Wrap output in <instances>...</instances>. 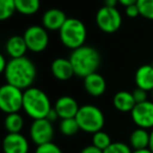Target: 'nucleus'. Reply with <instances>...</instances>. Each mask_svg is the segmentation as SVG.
<instances>
[{
	"instance_id": "nucleus-29",
	"label": "nucleus",
	"mask_w": 153,
	"mask_h": 153,
	"mask_svg": "<svg viewBox=\"0 0 153 153\" xmlns=\"http://www.w3.org/2000/svg\"><path fill=\"white\" fill-rule=\"evenodd\" d=\"M126 15L129 18H136L137 16H140V10H138L137 5L132 4L129 7H126Z\"/></svg>"
},
{
	"instance_id": "nucleus-6",
	"label": "nucleus",
	"mask_w": 153,
	"mask_h": 153,
	"mask_svg": "<svg viewBox=\"0 0 153 153\" xmlns=\"http://www.w3.org/2000/svg\"><path fill=\"white\" fill-rule=\"evenodd\" d=\"M23 94L22 89L7 83L0 88V108L7 114L19 112L23 109Z\"/></svg>"
},
{
	"instance_id": "nucleus-25",
	"label": "nucleus",
	"mask_w": 153,
	"mask_h": 153,
	"mask_svg": "<svg viewBox=\"0 0 153 153\" xmlns=\"http://www.w3.org/2000/svg\"><path fill=\"white\" fill-rule=\"evenodd\" d=\"M136 5L142 17L153 20V0H137Z\"/></svg>"
},
{
	"instance_id": "nucleus-36",
	"label": "nucleus",
	"mask_w": 153,
	"mask_h": 153,
	"mask_svg": "<svg viewBox=\"0 0 153 153\" xmlns=\"http://www.w3.org/2000/svg\"><path fill=\"white\" fill-rule=\"evenodd\" d=\"M132 153H153V152L149 148H147V149H142V150H134Z\"/></svg>"
},
{
	"instance_id": "nucleus-13",
	"label": "nucleus",
	"mask_w": 153,
	"mask_h": 153,
	"mask_svg": "<svg viewBox=\"0 0 153 153\" xmlns=\"http://www.w3.org/2000/svg\"><path fill=\"white\" fill-rule=\"evenodd\" d=\"M51 72L53 76L59 81H67L74 76V70L69 59L66 58H57L51 63Z\"/></svg>"
},
{
	"instance_id": "nucleus-34",
	"label": "nucleus",
	"mask_w": 153,
	"mask_h": 153,
	"mask_svg": "<svg viewBox=\"0 0 153 153\" xmlns=\"http://www.w3.org/2000/svg\"><path fill=\"white\" fill-rule=\"evenodd\" d=\"M117 3H119V0H104V5L106 7H115Z\"/></svg>"
},
{
	"instance_id": "nucleus-23",
	"label": "nucleus",
	"mask_w": 153,
	"mask_h": 153,
	"mask_svg": "<svg viewBox=\"0 0 153 153\" xmlns=\"http://www.w3.org/2000/svg\"><path fill=\"white\" fill-rule=\"evenodd\" d=\"M16 11V0H0V20H9Z\"/></svg>"
},
{
	"instance_id": "nucleus-2",
	"label": "nucleus",
	"mask_w": 153,
	"mask_h": 153,
	"mask_svg": "<svg viewBox=\"0 0 153 153\" xmlns=\"http://www.w3.org/2000/svg\"><path fill=\"white\" fill-rule=\"evenodd\" d=\"M69 60L74 67V76L82 79L97 72L101 65V55L99 51L87 45L74 49L70 53Z\"/></svg>"
},
{
	"instance_id": "nucleus-14",
	"label": "nucleus",
	"mask_w": 153,
	"mask_h": 153,
	"mask_svg": "<svg viewBox=\"0 0 153 153\" xmlns=\"http://www.w3.org/2000/svg\"><path fill=\"white\" fill-rule=\"evenodd\" d=\"M67 20L65 13L59 9L47 10L42 17V24L47 30H60Z\"/></svg>"
},
{
	"instance_id": "nucleus-28",
	"label": "nucleus",
	"mask_w": 153,
	"mask_h": 153,
	"mask_svg": "<svg viewBox=\"0 0 153 153\" xmlns=\"http://www.w3.org/2000/svg\"><path fill=\"white\" fill-rule=\"evenodd\" d=\"M147 92L146 90L142 89V88H138L136 87L135 89L132 91V94H133V98L134 100H135V103L136 104H138V103H143V102H146L147 100Z\"/></svg>"
},
{
	"instance_id": "nucleus-32",
	"label": "nucleus",
	"mask_w": 153,
	"mask_h": 153,
	"mask_svg": "<svg viewBox=\"0 0 153 153\" xmlns=\"http://www.w3.org/2000/svg\"><path fill=\"white\" fill-rule=\"evenodd\" d=\"M7 64H9V61H7L5 57L3 55L0 56V72H4L5 68H7Z\"/></svg>"
},
{
	"instance_id": "nucleus-10",
	"label": "nucleus",
	"mask_w": 153,
	"mask_h": 153,
	"mask_svg": "<svg viewBox=\"0 0 153 153\" xmlns=\"http://www.w3.org/2000/svg\"><path fill=\"white\" fill-rule=\"evenodd\" d=\"M130 113L132 121L137 127L144 129L153 128V102L146 101L138 103Z\"/></svg>"
},
{
	"instance_id": "nucleus-5",
	"label": "nucleus",
	"mask_w": 153,
	"mask_h": 153,
	"mask_svg": "<svg viewBox=\"0 0 153 153\" xmlns=\"http://www.w3.org/2000/svg\"><path fill=\"white\" fill-rule=\"evenodd\" d=\"M80 130L87 133H96L102 130L105 124V117L102 110L94 105L81 106L76 115Z\"/></svg>"
},
{
	"instance_id": "nucleus-30",
	"label": "nucleus",
	"mask_w": 153,
	"mask_h": 153,
	"mask_svg": "<svg viewBox=\"0 0 153 153\" xmlns=\"http://www.w3.org/2000/svg\"><path fill=\"white\" fill-rule=\"evenodd\" d=\"M80 153H103V150L99 149L98 147L94 146V145H90V146H87L82 149Z\"/></svg>"
},
{
	"instance_id": "nucleus-16",
	"label": "nucleus",
	"mask_w": 153,
	"mask_h": 153,
	"mask_svg": "<svg viewBox=\"0 0 153 153\" xmlns=\"http://www.w3.org/2000/svg\"><path fill=\"white\" fill-rule=\"evenodd\" d=\"M134 81L138 88L151 91L153 88V66L151 64L140 66L134 74Z\"/></svg>"
},
{
	"instance_id": "nucleus-1",
	"label": "nucleus",
	"mask_w": 153,
	"mask_h": 153,
	"mask_svg": "<svg viewBox=\"0 0 153 153\" xmlns=\"http://www.w3.org/2000/svg\"><path fill=\"white\" fill-rule=\"evenodd\" d=\"M3 74L7 83L23 90L32 87L34 84L37 76V68L34 62L24 56L9 60Z\"/></svg>"
},
{
	"instance_id": "nucleus-24",
	"label": "nucleus",
	"mask_w": 153,
	"mask_h": 153,
	"mask_svg": "<svg viewBox=\"0 0 153 153\" xmlns=\"http://www.w3.org/2000/svg\"><path fill=\"white\" fill-rule=\"evenodd\" d=\"M111 143L112 142H111L110 136L108 135V133H106L103 130H100V131L92 134V145L98 147L101 150L104 151Z\"/></svg>"
},
{
	"instance_id": "nucleus-21",
	"label": "nucleus",
	"mask_w": 153,
	"mask_h": 153,
	"mask_svg": "<svg viewBox=\"0 0 153 153\" xmlns=\"http://www.w3.org/2000/svg\"><path fill=\"white\" fill-rule=\"evenodd\" d=\"M16 7L22 15H34L40 9V0H16Z\"/></svg>"
},
{
	"instance_id": "nucleus-38",
	"label": "nucleus",
	"mask_w": 153,
	"mask_h": 153,
	"mask_svg": "<svg viewBox=\"0 0 153 153\" xmlns=\"http://www.w3.org/2000/svg\"><path fill=\"white\" fill-rule=\"evenodd\" d=\"M151 65H152V66H153V61H152V62H151Z\"/></svg>"
},
{
	"instance_id": "nucleus-37",
	"label": "nucleus",
	"mask_w": 153,
	"mask_h": 153,
	"mask_svg": "<svg viewBox=\"0 0 153 153\" xmlns=\"http://www.w3.org/2000/svg\"><path fill=\"white\" fill-rule=\"evenodd\" d=\"M151 96H152V100H153V88H152V90H151Z\"/></svg>"
},
{
	"instance_id": "nucleus-20",
	"label": "nucleus",
	"mask_w": 153,
	"mask_h": 153,
	"mask_svg": "<svg viewBox=\"0 0 153 153\" xmlns=\"http://www.w3.org/2000/svg\"><path fill=\"white\" fill-rule=\"evenodd\" d=\"M24 125V120L19 112L7 114L4 120V127L7 133H20Z\"/></svg>"
},
{
	"instance_id": "nucleus-22",
	"label": "nucleus",
	"mask_w": 153,
	"mask_h": 153,
	"mask_svg": "<svg viewBox=\"0 0 153 153\" xmlns=\"http://www.w3.org/2000/svg\"><path fill=\"white\" fill-rule=\"evenodd\" d=\"M80 130L79 124L76 122V117L70 119H63L60 123V131L62 134L66 136H72Z\"/></svg>"
},
{
	"instance_id": "nucleus-8",
	"label": "nucleus",
	"mask_w": 153,
	"mask_h": 153,
	"mask_svg": "<svg viewBox=\"0 0 153 153\" xmlns=\"http://www.w3.org/2000/svg\"><path fill=\"white\" fill-rule=\"evenodd\" d=\"M23 38L26 42L28 51L33 53H41L47 47L49 37L44 26L30 25L25 30Z\"/></svg>"
},
{
	"instance_id": "nucleus-12",
	"label": "nucleus",
	"mask_w": 153,
	"mask_h": 153,
	"mask_svg": "<svg viewBox=\"0 0 153 153\" xmlns=\"http://www.w3.org/2000/svg\"><path fill=\"white\" fill-rule=\"evenodd\" d=\"M53 108L59 114L60 119H70V117H76V113L79 111L80 106L78 102L74 98L68 96L60 97L55 103Z\"/></svg>"
},
{
	"instance_id": "nucleus-31",
	"label": "nucleus",
	"mask_w": 153,
	"mask_h": 153,
	"mask_svg": "<svg viewBox=\"0 0 153 153\" xmlns=\"http://www.w3.org/2000/svg\"><path fill=\"white\" fill-rule=\"evenodd\" d=\"M58 117H59V114H58V112L56 111V109L51 108V110H49V112L47 113V115H46V117H45V119H47L48 121H51V123H53V122L57 121Z\"/></svg>"
},
{
	"instance_id": "nucleus-19",
	"label": "nucleus",
	"mask_w": 153,
	"mask_h": 153,
	"mask_svg": "<svg viewBox=\"0 0 153 153\" xmlns=\"http://www.w3.org/2000/svg\"><path fill=\"white\" fill-rule=\"evenodd\" d=\"M130 147L133 150H142L149 148L150 144V133L144 128H136L133 130L129 138Z\"/></svg>"
},
{
	"instance_id": "nucleus-18",
	"label": "nucleus",
	"mask_w": 153,
	"mask_h": 153,
	"mask_svg": "<svg viewBox=\"0 0 153 153\" xmlns=\"http://www.w3.org/2000/svg\"><path fill=\"white\" fill-rule=\"evenodd\" d=\"M113 106L120 112H131L132 109L136 105L132 92L122 90L114 94L113 97Z\"/></svg>"
},
{
	"instance_id": "nucleus-3",
	"label": "nucleus",
	"mask_w": 153,
	"mask_h": 153,
	"mask_svg": "<svg viewBox=\"0 0 153 153\" xmlns=\"http://www.w3.org/2000/svg\"><path fill=\"white\" fill-rule=\"evenodd\" d=\"M23 109L33 120L45 119L51 109V101L43 90L32 86L24 91Z\"/></svg>"
},
{
	"instance_id": "nucleus-4",
	"label": "nucleus",
	"mask_w": 153,
	"mask_h": 153,
	"mask_svg": "<svg viewBox=\"0 0 153 153\" xmlns=\"http://www.w3.org/2000/svg\"><path fill=\"white\" fill-rule=\"evenodd\" d=\"M62 44L69 49H76L85 45L87 30L83 22L78 18H67L65 23L59 30Z\"/></svg>"
},
{
	"instance_id": "nucleus-26",
	"label": "nucleus",
	"mask_w": 153,
	"mask_h": 153,
	"mask_svg": "<svg viewBox=\"0 0 153 153\" xmlns=\"http://www.w3.org/2000/svg\"><path fill=\"white\" fill-rule=\"evenodd\" d=\"M133 151L131 150L129 146L125 143L122 142H115L111 143L104 151L103 153H132Z\"/></svg>"
},
{
	"instance_id": "nucleus-35",
	"label": "nucleus",
	"mask_w": 153,
	"mask_h": 153,
	"mask_svg": "<svg viewBox=\"0 0 153 153\" xmlns=\"http://www.w3.org/2000/svg\"><path fill=\"white\" fill-rule=\"evenodd\" d=\"M149 149L153 152V128L150 132V144H149Z\"/></svg>"
},
{
	"instance_id": "nucleus-33",
	"label": "nucleus",
	"mask_w": 153,
	"mask_h": 153,
	"mask_svg": "<svg viewBox=\"0 0 153 153\" xmlns=\"http://www.w3.org/2000/svg\"><path fill=\"white\" fill-rule=\"evenodd\" d=\"M137 2V0H119V3L124 7H129V5H132V4H136Z\"/></svg>"
},
{
	"instance_id": "nucleus-9",
	"label": "nucleus",
	"mask_w": 153,
	"mask_h": 153,
	"mask_svg": "<svg viewBox=\"0 0 153 153\" xmlns=\"http://www.w3.org/2000/svg\"><path fill=\"white\" fill-rule=\"evenodd\" d=\"M30 136L37 146L51 142L53 137V123L47 119L34 120L30 128Z\"/></svg>"
},
{
	"instance_id": "nucleus-17",
	"label": "nucleus",
	"mask_w": 153,
	"mask_h": 153,
	"mask_svg": "<svg viewBox=\"0 0 153 153\" xmlns=\"http://www.w3.org/2000/svg\"><path fill=\"white\" fill-rule=\"evenodd\" d=\"M28 51L23 36H12L5 43V51L11 59L24 57Z\"/></svg>"
},
{
	"instance_id": "nucleus-11",
	"label": "nucleus",
	"mask_w": 153,
	"mask_h": 153,
	"mask_svg": "<svg viewBox=\"0 0 153 153\" xmlns=\"http://www.w3.org/2000/svg\"><path fill=\"white\" fill-rule=\"evenodd\" d=\"M4 153H28V140L21 133H7L2 143Z\"/></svg>"
},
{
	"instance_id": "nucleus-7",
	"label": "nucleus",
	"mask_w": 153,
	"mask_h": 153,
	"mask_svg": "<svg viewBox=\"0 0 153 153\" xmlns=\"http://www.w3.org/2000/svg\"><path fill=\"white\" fill-rule=\"evenodd\" d=\"M96 22L102 32L112 34L117 32L122 25L121 13L115 7L104 5L97 13Z\"/></svg>"
},
{
	"instance_id": "nucleus-15",
	"label": "nucleus",
	"mask_w": 153,
	"mask_h": 153,
	"mask_svg": "<svg viewBox=\"0 0 153 153\" xmlns=\"http://www.w3.org/2000/svg\"><path fill=\"white\" fill-rule=\"evenodd\" d=\"M84 88L91 97H101L106 90V81L98 72L89 74L84 78Z\"/></svg>"
},
{
	"instance_id": "nucleus-27",
	"label": "nucleus",
	"mask_w": 153,
	"mask_h": 153,
	"mask_svg": "<svg viewBox=\"0 0 153 153\" xmlns=\"http://www.w3.org/2000/svg\"><path fill=\"white\" fill-rule=\"evenodd\" d=\"M35 153H62V150L59 148V146L53 144V142H49L37 146Z\"/></svg>"
}]
</instances>
